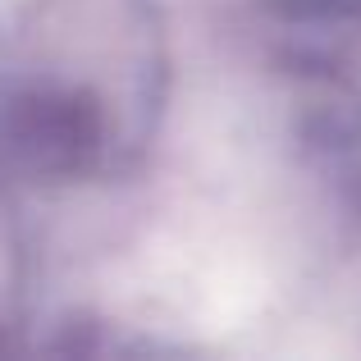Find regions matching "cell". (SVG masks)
<instances>
[{"label":"cell","instance_id":"6da1fadb","mask_svg":"<svg viewBox=\"0 0 361 361\" xmlns=\"http://www.w3.org/2000/svg\"><path fill=\"white\" fill-rule=\"evenodd\" d=\"M69 37H55L51 23L37 27L27 60L14 73V123L27 137V147L42 151L55 165H92L106 160L110 137L119 142L128 110L123 97L133 92V78L142 69H119V60H128L133 46L115 51L92 42L82 32V0H78V27L69 18H60Z\"/></svg>","mask_w":361,"mask_h":361}]
</instances>
